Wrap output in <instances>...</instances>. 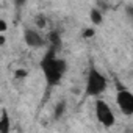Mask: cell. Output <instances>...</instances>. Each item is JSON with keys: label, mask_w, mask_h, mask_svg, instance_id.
Instances as JSON below:
<instances>
[{"label": "cell", "mask_w": 133, "mask_h": 133, "mask_svg": "<svg viewBox=\"0 0 133 133\" xmlns=\"http://www.w3.org/2000/svg\"><path fill=\"white\" fill-rule=\"evenodd\" d=\"M41 71L45 77V82L47 85L52 88V86H56L59 85V82L63 80L66 71H68V63H66L63 58H58L56 56V49L50 47L45 55L42 56L41 63Z\"/></svg>", "instance_id": "1"}, {"label": "cell", "mask_w": 133, "mask_h": 133, "mask_svg": "<svg viewBox=\"0 0 133 133\" xmlns=\"http://www.w3.org/2000/svg\"><path fill=\"white\" fill-rule=\"evenodd\" d=\"M108 86V82L105 78V75L97 71L96 66L91 64L89 68V72H88V78H86V88H85V96L88 97H94V96H99L102 94Z\"/></svg>", "instance_id": "2"}, {"label": "cell", "mask_w": 133, "mask_h": 133, "mask_svg": "<svg viewBox=\"0 0 133 133\" xmlns=\"http://www.w3.org/2000/svg\"><path fill=\"white\" fill-rule=\"evenodd\" d=\"M96 116H97L99 122H100L102 125H105V127H111V125L114 124V121H116L113 110H111L110 105H108L107 102H103V100H97V102H96Z\"/></svg>", "instance_id": "3"}, {"label": "cell", "mask_w": 133, "mask_h": 133, "mask_svg": "<svg viewBox=\"0 0 133 133\" xmlns=\"http://www.w3.org/2000/svg\"><path fill=\"white\" fill-rule=\"evenodd\" d=\"M116 102L119 110L125 114V116H131L133 114V94L128 89H119L117 96H116Z\"/></svg>", "instance_id": "4"}, {"label": "cell", "mask_w": 133, "mask_h": 133, "mask_svg": "<svg viewBox=\"0 0 133 133\" xmlns=\"http://www.w3.org/2000/svg\"><path fill=\"white\" fill-rule=\"evenodd\" d=\"M25 44L28 47H33V49H38V47H42L44 45V38L39 35V31L36 30H31V28H27L25 30Z\"/></svg>", "instance_id": "5"}, {"label": "cell", "mask_w": 133, "mask_h": 133, "mask_svg": "<svg viewBox=\"0 0 133 133\" xmlns=\"http://www.w3.org/2000/svg\"><path fill=\"white\" fill-rule=\"evenodd\" d=\"M10 131V116L6 110H2L0 113V133H8Z\"/></svg>", "instance_id": "6"}, {"label": "cell", "mask_w": 133, "mask_h": 133, "mask_svg": "<svg viewBox=\"0 0 133 133\" xmlns=\"http://www.w3.org/2000/svg\"><path fill=\"white\" fill-rule=\"evenodd\" d=\"M49 41H50V47L58 49V47L61 45V38H59V33H58V31H50V35H49Z\"/></svg>", "instance_id": "7"}, {"label": "cell", "mask_w": 133, "mask_h": 133, "mask_svg": "<svg viewBox=\"0 0 133 133\" xmlns=\"http://www.w3.org/2000/svg\"><path fill=\"white\" fill-rule=\"evenodd\" d=\"M89 19H91L92 24L100 25V24H102V14H100V11H99L97 8H92L91 13H89Z\"/></svg>", "instance_id": "8"}, {"label": "cell", "mask_w": 133, "mask_h": 133, "mask_svg": "<svg viewBox=\"0 0 133 133\" xmlns=\"http://www.w3.org/2000/svg\"><path fill=\"white\" fill-rule=\"evenodd\" d=\"M64 108H66V102H59V103H56V107H55V117H56V119L63 116Z\"/></svg>", "instance_id": "9"}, {"label": "cell", "mask_w": 133, "mask_h": 133, "mask_svg": "<svg viewBox=\"0 0 133 133\" xmlns=\"http://www.w3.org/2000/svg\"><path fill=\"white\" fill-rule=\"evenodd\" d=\"M45 24H47L45 16H42V14L36 16V25H38V28H45Z\"/></svg>", "instance_id": "10"}, {"label": "cell", "mask_w": 133, "mask_h": 133, "mask_svg": "<svg viewBox=\"0 0 133 133\" xmlns=\"http://www.w3.org/2000/svg\"><path fill=\"white\" fill-rule=\"evenodd\" d=\"M27 74H28V72H27L25 69H17V71H16V77H17V78H22V77H27Z\"/></svg>", "instance_id": "11"}, {"label": "cell", "mask_w": 133, "mask_h": 133, "mask_svg": "<svg viewBox=\"0 0 133 133\" xmlns=\"http://www.w3.org/2000/svg\"><path fill=\"white\" fill-rule=\"evenodd\" d=\"M6 28H8L6 22H5L3 19H0V33H3V31H6Z\"/></svg>", "instance_id": "12"}, {"label": "cell", "mask_w": 133, "mask_h": 133, "mask_svg": "<svg viewBox=\"0 0 133 133\" xmlns=\"http://www.w3.org/2000/svg\"><path fill=\"white\" fill-rule=\"evenodd\" d=\"M83 36H85V38H91V36H94V30H92V28H88V30H85Z\"/></svg>", "instance_id": "13"}, {"label": "cell", "mask_w": 133, "mask_h": 133, "mask_svg": "<svg viewBox=\"0 0 133 133\" xmlns=\"http://www.w3.org/2000/svg\"><path fill=\"white\" fill-rule=\"evenodd\" d=\"M25 2H27V0H14L16 6H22V5H25Z\"/></svg>", "instance_id": "14"}, {"label": "cell", "mask_w": 133, "mask_h": 133, "mask_svg": "<svg viewBox=\"0 0 133 133\" xmlns=\"http://www.w3.org/2000/svg\"><path fill=\"white\" fill-rule=\"evenodd\" d=\"M5 41H6V38H5L3 35H0V45H3V44H5Z\"/></svg>", "instance_id": "15"}, {"label": "cell", "mask_w": 133, "mask_h": 133, "mask_svg": "<svg viewBox=\"0 0 133 133\" xmlns=\"http://www.w3.org/2000/svg\"><path fill=\"white\" fill-rule=\"evenodd\" d=\"M0 113H2V110H0Z\"/></svg>", "instance_id": "16"}]
</instances>
